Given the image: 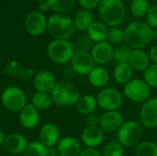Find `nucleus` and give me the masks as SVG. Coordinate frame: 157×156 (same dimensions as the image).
<instances>
[{
	"label": "nucleus",
	"mask_w": 157,
	"mask_h": 156,
	"mask_svg": "<svg viewBox=\"0 0 157 156\" xmlns=\"http://www.w3.org/2000/svg\"><path fill=\"white\" fill-rule=\"evenodd\" d=\"M75 52L73 44L67 40H54L47 48V54L49 58L53 63L59 64L71 62Z\"/></svg>",
	"instance_id": "423d86ee"
},
{
	"label": "nucleus",
	"mask_w": 157,
	"mask_h": 156,
	"mask_svg": "<svg viewBox=\"0 0 157 156\" xmlns=\"http://www.w3.org/2000/svg\"><path fill=\"white\" fill-rule=\"evenodd\" d=\"M151 87L142 78H133L123 87V95L132 102L144 103L149 99Z\"/></svg>",
	"instance_id": "0eeeda50"
},
{
	"label": "nucleus",
	"mask_w": 157,
	"mask_h": 156,
	"mask_svg": "<svg viewBox=\"0 0 157 156\" xmlns=\"http://www.w3.org/2000/svg\"><path fill=\"white\" fill-rule=\"evenodd\" d=\"M149 10L148 0H132L131 11L136 17H142L147 14Z\"/></svg>",
	"instance_id": "7c9ffc66"
},
{
	"label": "nucleus",
	"mask_w": 157,
	"mask_h": 156,
	"mask_svg": "<svg viewBox=\"0 0 157 156\" xmlns=\"http://www.w3.org/2000/svg\"><path fill=\"white\" fill-rule=\"evenodd\" d=\"M56 84L54 74L49 70H41L34 75L33 86L37 92L51 94Z\"/></svg>",
	"instance_id": "4468645a"
},
{
	"label": "nucleus",
	"mask_w": 157,
	"mask_h": 156,
	"mask_svg": "<svg viewBox=\"0 0 157 156\" xmlns=\"http://www.w3.org/2000/svg\"><path fill=\"white\" fill-rule=\"evenodd\" d=\"M19 121L24 128L34 129L40 121L39 110L31 103L27 104L19 112Z\"/></svg>",
	"instance_id": "aec40b11"
},
{
	"label": "nucleus",
	"mask_w": 157,
	"mask_h": 156,
	"mask_svg": "<svg viewBox=\"0 0 157 156\" xmlns=\"http://www.w3.org/2000/svg\"><path fill=\"white\" fill-rule=\"evenodd\" d=\"M98 105L105 111L119 110L123 102L121 93L116 88L105 87L97 95Z\"/></svg>",
	"instance_id": "1a4fd4ad"
},
{
	"label": "nucleus",
	"mask_w": 157,
	"mask_h": 156,
	"mask_svg": "<svg viewBox=\"0 0 157 156\" xmlns=\"http://www.w3.org/2000/svg\"><path fill=\"white\" fill-rule=\"evenodd\" d=\"M132 51V50H131L130 47L120 46V47H118L117 49L114 50L112 60H114L117 63H129Z\"/></svg>",
	"instance_id": "2f4dec72"
},
{
	"label": "nucleus",
	"mask_w": 157,
	"mask_h": 156,
	"mask_svg": "<svg viewBox=\"0 0 157 156\" xmlns=\"http://www.w3.org/2000/svg\"><path fill=\"white\" fill-rule=\"evenodd\" d=\"M146 23L154 29H157V5H154L149 7L146 14Z\"/></svg>",
	"instance_id": "c9c22d12"
},
{
	"label": "nucleus",
	"mask_w": 157,
	"mask_h": 156,
	"mask_svg": "<svg viewBox=\"0 0 157 156\" xmlns=\"http://www.w3.org/2000/svg\"><path fill=\"white\" fill-rule=\"evenodd\" d=\"M144 136V129L141 123L135 120H128L122 124L117 131V141L123 147H134L141 143Z\"/></svg>",
	"instance_id": "39448f33"
},
{
	"label": "nucleus",
	"mask_w": 157,
	"mask_h": 156,
	"mask_svg": "<svg viewBox=\"0 0 157 156\" xmlns=\"http://www.w3.org/2000/svg\"><path fill=\"white\" fill-rule=\"evenodd\" d=\"M136 156H157V143L146 141L139 143L136 147Z\"/></svg>",
	"instance_id": "c756f323"
},
{
	"label": "nucleus",
	"mask_w": 157,
	"mask_h": 156,
	"mask_svg": "<svg viewBox=\"0 0 157 156\" xmlns=\"http://www.w3.org/2000/svg\"><path fill=\"white\" fill-rule=\"evenodd\" d=\"M98 12L105 25L117 27L125 18L126 8L121 0H100Z\"/></svg>",
	"instance_id": "f03ea898"
},
{
	"label": "nucleus",
	"mask_w": 157,
	"mask_h": 156,
	"mask_svg": "<svg viewBox=\"0 0 157 156\" xmlns=\"http://www.w3.org/2000/svg\"><path fill=\"white\" fill-rule=\"evenodd\" d=\"M56 149L60 156H79L83 150L80 142L74 137L61 139Z\"/></svg>",
	"instance_id": "6ab92c4d"
},
{
	"label": "nucleus",
	"mask_w": 157,
	"mask_h": 156,
	"mask_svg": "<svg viewBox=\"0 0 157 156\" xmlns=\"http://www.w3.org/2000/svg\"><path fill=\"white\" fill-rule=\"evenodd\" d=\"M153 39L157 40V29H155V30L153 29Z\"/></svg>",
	"instance_id": "37998d69"
},
{
	"label": "nucleus",
	"mask_w": 157,
	"mask_h": 156,
	"mask_svg": "<svg viewBox=\"0 0 157 156\" xmlns=\"http://www.w3.org/2000/svg\"><path fill=\"white\" fill-rule=\"evenodd\" d=\"M133 71L129 63H117L113 70V77L118 84L126 85L132 79Z\"/></svg>",
	"instance_id": "393cba45"
},
{
	"label": "nucleus",
	"mask_w": 157,
	"mask_h": 156,
	"mask_svg": "<svg viewBox=\"0 0 157 156\" xmlns=\"http://www.w3.org/2000/svg\"><path fill=\"white\" fill-rule=\"evenodd\" d=\"M87 77L90 85L96 88H105L110 79L109 71L102 65L95 66Z\"/></svg>",
	"instance_id": "412c9836"
},
{
	"label": "nucleus",
	"mask_w": 157,
	"mask_h": 156,
	"mask_svg": "<svg viewBox=\"0 0 157 156\" xmlns=\"http://www.w3.org/2000/svg\"><path fill=\"white\" fill-rule=\"evenodd\" d=\"M78 2L85 10H91L98 6L100 0H78Z\"/></svg>",
	"instance_id": "e433bc0d"
},
{
	"label": "nucleus",
	"mask_w": 157,
	"mask_h": 156,
	"mask_svg": "<svg viewBox=\"0 0 157 156\" xmlns=\"http://www.w3.org/2000/svg\"><path fill=\"white\" fill-rule=\"evenodd\" d=\"M126 43L133 50H143L153 40V29L143 20L131 22L124 30Z\"/></svg>",
	"instance_id": "f257e3e1"
},
{
	"label": "nucleus",
	"mask_w": 157,
	"mask_h": 156,
	"mask_svg": "<svg viewBox=\"0 0 157 156\" xmlns=\"http://www.w3.org/2000/svg\"><path fill=\"white\" fill-rule=\"evenodd\" d=\"M3 145L8 153L12 154H23L27 148L28 142L23 135L17 132H12L6 136Z\"/></svg>",
	"instance_id": "a211bd4d"
},
{
	"label": "nucleus",
	"mask_w": 157,
	"mask_h": 156,
	"mask_svg": "<svg viewBox=\"0 0 157 156\" xmlns=\"http://www.w3.org/2000/svg\"><path fill=\"white\" fill-rule=\"evenodd\" d=\"M5 138H6V136H5V134H4V132H3L2 131H0V146L4 144Z\"/></svg>",
	"instance_id": "79ce46f5"
},
{
	"label": "nucleus",
	"mask_w": 157,
	"mask_h": 156,
	"mask_svg": "<svg viewBox=\"0 0 157 156\" xmlns=\"http://www.w3.org/2000/svg\"><path fill=\"white\" fill-rule=\"evenodd\" d=\"M39 8H40V12H45V11H47L48 9H50L49 8V6H48V4L46 3V1H44V2H41L40 4V6H39Z\"/></svg>",
	"instance_id": "a19ab883"
},
{
	"label": "nucleus",
	"mask_w": 157,
	"mask_h": 156,
	"mask_svg": "<svg viewBox=\"0 0 157 156\" xmlns=\"http://www.w3.org/2000/svg\"><path fill=\"white\" fill-rule=\"evenodd\" d=\"M25 28L31 36H40L47 29V19L43 13L32 11L26 17Z\"/></svg>",
	"instance_id": "f8f14e48"
},
{
	"label": "nucleus",
	"mask_w": 157,
	"mask_h": 156,
	"mask_svg": "<svg viewBox=\"0 0 157 156\" xmlns=\"http://www.w3.org/2000/svg\"><path fill=\"white\" fill-rule=\"evenodd\" d=\"M121 1H129V0H121Z\"/></svg>",
	"instance_id": "a18cd8bd"
},
{
	"label": "nucleus",
	"mask_w": 157,
	"mask_h": 156,
	"mask_svg": "<svg viewBox=\"0 0 157 156\" xmlns=\"http://www.w3.org/2000/svg\"><path fill=\"white\" fill-rule=\"evenodd\" d=\"M79 156H102L101 154L98 152V150H97L96 148H89L86 147L85 149L82 150L81 154Z\"/></svg>",
	"instance_id": "58836bf2"
},
{
	"label": "nucleus",
	"mask_w": 157,
	"mask_h": 156,
	"mask_svg": "<svg viewBox=\"0 0 157 156\" xmlns=\"http://www.w3.org/2000/svg\"><path fill=\"white\" fill-rule=\"evenodd\" d=\"M124 155V148L123 146L118 142H110L109 143L104 150L102 156H123Z\"/></svg>",
	"instance_id": "473e14b6"
},
{
	"label": "nucleus",
	"mask_w": 157,
	"mask_h": 156,
	"mask_svg": "<svg viewBox=\"0 0 157 156\" xmlns=\"http://www.w3.org/2000/svg\"><path fill=\"white\" fill-rule=\"evenodd\" d=\"M151 88H157V64H150L144 72L143 78Z\"/></svg>",
	"instance_id": "72a5a7b5"
},
{
	"label": "nucleus",
	"mask_w": 157,
	"mask_h": 156,
	"mask_svg": "<svg viewBox=\"0 0 157 156\" xmlns=\"http://www.w3.org/2000/svg\"><path fill=\"white\" fill-rule=\"evenodd\" d=\"M140 123L147 129L157 128V97L146 100L140 110Z\"/></svg>",
	"instance_id": "9b49d317"
},
{
	"label": "nucleus",
	"mask_w": 157,
	"mask_h": 156,
	"mask_svg": "<svg viewBox=\"0 0 157 156\" xmlns=\"http://www.w3.org/2000/svg\"><path fill=\"white\" fill-rule=\"evenodd\" d=\"M113 52V46L109 41H102L94 45L91 51V56L95 63L104 65L112 60Z\"/></svg>",
	"instance_id": "dca6fc26"
},
{
	"label": "nucleus",
	"mask_w": 157,
	"mask_h": 156,
	"mask_svg": "<svg viewBox=\"0 0 157 156\" xmlns=\"http://www.w3.org/2000/svg\"><path fill=\"white\" fill-rule=\"evenodd\" d=\"M86 31L89 40L96 43L106 41V40L108 39L109 29L107 25H105L102 22H98V21L93 22L89 26Z\"/></svg>",
	"instance_id": "b1692460"
},
{
	"label": "nucleus",
	"mask_w": 157,
	"mask_h": 156,
	"mask_svg": "<svg viewBox=\"0 0 157 156\" xmlns=\"http://www.w3.org/2000/svg\"><path fill=\"white\" fill-rule=\"evenodd\" d=\"M108 40H109V42L112 46L121 44V42L125 40L124 30H122L121 28H118V27H112L110 29H109Z\"/></svg>",
	"instance_id": "f704fd0d"
},
{
	"label": "nucleus",
	"mask_w": 157,
	"mask_h": 156,
	"mask_svg": "<svg viewBox=\"0 0 157 156\" xmlns=\"http://www.w3.org/2000/svg\"><path fill=\"white\" fill-rule=\"evenodd\" d=\"M129 63L133 70L144 72L150 65V58L149 55L143 50H132Z\"/></svg>",
	"instance_id": "5701e85b"
},
{
	"label": "nucleus",
	"mask_w": 157,
	"mask_h": 156,
	"mask_svg": "<svg viewBox=\"0 0 157 156\" xmlns=\"http://www.w3.org/2000/svg\"><path fill=\"white\" fill-rule=\"evenodd\" d=\"M46 3L48 4L50 9L63 14L73 9L75 0H46Z\"/></svg>",
	"instance_id": "cd10ccee"
},
{
	"label": "nucleus",
	"mask_w": 157,
	"mask_h": 156,
	"mask_svg": "<svg viewBox=\"0 0 157 156\" xmlns=\"http://www.w3.org/2000/svg\"><path fill=\"white\" fill-rule=\"evenodd\" d=\"M86 123L87 126H99L100 117L95 113H92L88 116H86Z\"/></svg>",
	"instance_id": "4c0bfd02"
},
{
	"label": "nucleus",
	"mask_w": 157,
	"mask_h": 156,
	"mask_svg": "<svg viewBox=\"0 0 157 156\" xmlns=\"http://www.w3.org/2000/svg\"><path fill=\"white\" fill-rule=\"evenodd\" d=\"M98 107V105L97 97L93 95L81 96L75 104L76 110L78 111L79 114L83 116H88L92 113H95Z\"/></svg>",
	"instance_id": "4be33fe9"
},
{
	"label": "nucleus",
	"mask_w": 157,
	"mask_h": 156,
	"mask_svg": "<svg viewBox=\"0 0 157 156\" xmlns=\"http://www.w3.org/2000/svg\"><path fill=\"white\" fill-rule=\"evenodd\" d=\"M23 156H48L47 147H45L40 141H34L28 143Z\"/></svg>",
	"instance_id": "c85d7f7f"
},
{
	"label": "nucleus",
	"mask_w": 157,
	"mask_h": 156,
	"mask_svg": "<svg viewBox=\"0 0 157 156\" xmlns=\"http://www.w3.org/2000/svg\"><path fill=\"white\" fill-rule=\"evenodd\" d=\"M71 65L74 71L79 75H88V74L95 67V62L91 56V53L86 51L80 50L75 52Z\"/></svg>",
	"instance_id": "9d476101"
},
{
	"label": "nucleus",
	"mask_w": 157,
	"mask_h": 156,
	"mask_svg": "<svg viewBox=\"0 0 157 156\" xmlns=\"http://www.w3.org/2000/svg\"><path fill=\"white\" fill-rule=\"evenodd\" d=\"M40 142L47 148L57 146L60 142V131L58 127L53 123L44 124L39 132Z\"/></svg>",
	"instance_id": "f3484780"
},
{
	"label": "nucleus",
	"mask_w": 157,
	"mask_h": 156,
	"mask_svg": "<svg viewBox=\"0 0 157 156\" xmlns=\"http://www.w3.org/2000/svg\"><path fill=\"white\" fill-rule=\"evenodd\" d=\"M123 123V115L119 110H111L100 116L99 127L105 133H113L117 132Z\"/></svg>",
	"instance_id": "ddd939ff"
},
{
	"label": "nucleus",
	"mask_w": 157,
	"mask_h": 156,
	"mask_svg": "<svg viewBox=\"0 0 157 156\" xmlns=\"http://www.w3.org/2000/svg\"><path fill=\"white\" fill-rule=\"evenodd\" d=\"M1 101L3 106L12 112H20V110L27 105V97L24 91L15 86H7L3 90Z\"/></svg>",
	"instance_id": "6e6552de"
},
{
	"label": "nucleus",
	"mask_w": 157,
	"mask_h": 156,
	"mask_svg": "<svg viewBox=\"0 0 157 156\" xmlns=\"http://www.w3.org/2000/svg\"><path fill=\"white\" fill-rule=\"evenodd\" d=\"M149 58H150V61H152L155 64H157V45L154 46L150 50Z\"/></svg>",
	"instance_id": "ea45409f"
},
{
	"label": "nucleus",
	"mask_w": 157,
	"mask_h": 156,
	"mask_svg": "<svg viewBox=\"0 0 157 156\" xmlns=\"http://www.w3.org/2000/svg\"><path fill=\"white\" fill-rule=\"evenodd\" d=\"M53 103L61 107H70L75 105L80 96L77 86L68 81H61L56 84L51 93Z\"/></svg>",
	"instance_id": "20e7f679"
},
{
	"label": "nucleus",
	"mask_w": 157,
	"mask_h": 156,
	"mask_svg": "<svg viewBox=\"0 0 157 156\" xmlns=\"http://www.w3.org/2000/svg\"><path fill=\"white\" fill-rule=\"evenodd\" d=\"M74 20V24L75 29L80 31L87 30L89 26L94 22V16L89 10H80L75 15Z\"/></svg>",
	"instance_id": "a878e982"
},
{
	"label": "nucleus",
	"mask_w": 157,
	"mask_h": 156,
	"mask_svg": "<svg viewBox=\"0 0 157 156\" xmlns=\"http://www.w3.org/2000/svg\"><path fill=\"white\" fill-rule=\"evenodd\" d=\"M31 104L38 110H45L52 107V105L53 104V100L51 94L37 92L32 96Z\"/></svg>",
	"instance_id": "bb28decb"
},
{
	"label": "nucleus",
	"mask_w": 157,
	"mask_h": 156,
	"mask_svg": "<svg viewBox=\"0 0 157 156\" xmlns=\"http://www.w3.org/2000/svg\"><path fill=\"white\" fill-rule=\"evenodd\" d=\"M47 29L54 40H67L75 33L74 20L63 14L55 13L47 19Z\"/></svg>",
	"instance_id": "7ed1b4c3"
},
{
	"label": "nucleus",
	"mask_w": 157,
	"mask_h": 156,
	"mask_svg": "<svg viewBox=\"0 0 157 156\" xmlns=\"http://www.w3.org/2000/svg\"><path fill=\"white\" fill-rule=\"evenodd\" d=\"M36 1H39V2L41 3V2H44V1H46V0H36Z\"/></svg>",
	"instance_id": "c03bdc74"
},
{
	"label": "nucleus",
	"mask_w": 157,
	"mask_h": 156,
	"mask_svg": "<svg viewBox=\"0 0 157 156\" xmlns=\"http://www.w3.org/2000/svg\"><path fill=\"white\" fill-rule=\"evenodd\" d=\"M105 138V132L99 126H86L81 133V142L86 147L96 148L99 146Z\"/></svg>",
	"instance_id": "2eb2a0df"
}]
</instances>
